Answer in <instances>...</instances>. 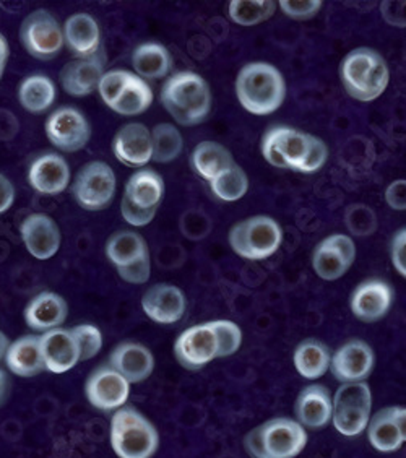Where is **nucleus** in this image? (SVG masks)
I'll list each match as a JSON object with an SVG mask.
<instances>
[{
    "label": "nucleus",
    "mask_w": 406,
    "mask_h": 458,
    "mask_svg": "<svg viewBox=\"0 0 406 458\" xmlns=\"http://www.w3.org/2000/svg\"><path fill=\"white\" fill-rule=\"evenodd\" d=\"M18 132V121L12 114L7 123H0V140H12Z\"/></svg>",
    "instance_id": "obj_50"
},
{
    "label": "nucleus",
    "mask_w": 406,
    "mask_h": 458,
    "mask_svg": "<svg viewBox=\"0 0 406 458\" xmlns=\"http://www.w3.org/2000/svg\"><path fill=\"white\" fill-rule=\"evenodd\" d=\"M89 405L103 413L117 411L127 403L131 382L111 366H101L89 374L85 384Z\"/></svg>",
    "instance_id": "obj_13"
},
{
    "label": "nucleus",
    "mask_w": 406,
    "mask_h": 458,
    "mask_svg": "<svg viewBox=\"0 0 406 458\" xmlns=\"http://www.w3.org/2000/svg\"><path fill=\"white\" fill-rule=\"evenodd\" d=\"M5 364L10 372L18 377H35L46 370L43 352H41V335H23L10 344L5 356Z\"/></svg>",
    "instance_id": "obj_28"
},
{
    "label": "nucleus",
    "mask_w": 406,
    "mask_h": 458,
    "mask_svg": "<svg viewBox=\"0 0 406 458\" xmlns=\"http://www.w3.org/2000/svg\"><path fill=\"white\" fill-rule=\"evenodd\" d=\"M328 158V147L326 145V141L320 140L318 137L312 135V141H310L309 153H308V158L304 161L302 168L300 173H316L318 169L322 168Z\"/></svg>",
    "instance_id": "obj_44"
},
{
    "label": "nucleus",
    "mask_w": 406,
    "mask_h": 458,
    "mask_svg": "<svg viewBox=\"0 0 406 458\" xmlns=\"http://www.w3.org/2000/svg\"><path fill=\"white\" fill-rule=\"evenodd\" d=\"M385 200L389 203L390 208L397 212L406 210V179H398L395 182L387 187L385 191Z\"/></svg>",
    "instance_id": "obj_48"
},
{
    "label": "nucleus",
    "mask_w": 406,
    "mask_h": 458,
    "mask_svg": "<svg viewBox=\"0 0 406 458\" xmlns=\"http://www.w3.org/2000/svg\"><path fill=\"white\" fill-rule=\"evenodd\" d=\"M15 202V187L0 173V215L7 212Z\"/></svg>",
    "instance_id": "obj_49"
},
{
    "label": "nucleus",
    "mask_w": 406,
    "mask_h": 458,
    "mask_svg": "<svg viewBox=\"0 0 406 458\" xmlns=\"http://www.w3.org/2000/svg\"><path fill=\"white\" fill-rule=\"evenodd\" d=\"M332 362L327 346L318 340H306L294 352V368L304 379H320Z\"/></svg>",
    "instance_id": "obj_33"
},
{
    "label": "nucleus",
    "mask_w": 406,
    "mask_h": 458,
    "mask_svg": "<svg viewBox=\"0 0 406 458\" xmlns=\"http://www.w3.org/2000/svg\"><path fill=\"white\" fill-rule=\"evenodd\" d=\"M57 98V89L53 80L46 75H31L20 83L18 99L25 111L31 114H41L53 106Z\"/></svg>",
    "instance_id": "obj_32"
},
{
    "label": "nucleus",
    "mask_w": 406,
    "mask_h": 458,
    "mask_svg": "<svg viewBox=\"0 0 406 458\" xmlns=\"http://www.w3.org/2000/svg\"><path fill=\"white\" fill-rule=\"evenodd\" d=\"M20 233L28 252L38 260H49L61 249V229L45 213H31L21 223Z\"/></svg>",
    "instance_id": "obj_16"
},
{
    "label": "nucleus",
    "mask_w": 406,
    "mask_h": 458,
    "mask_svg": "<svg viewBox=\"0 0 406 458\" xmlns=\"http://www.w3.org/2000/svg\"><path fill=\"white\" fill-rule=\"evenodd\" d=\"M213 195L221 202H238L249 191V177L246 171L233 165L210 182Z\"/></svg>",
    "instance_id": "obj_37"
},
{
    "label": "nucleus",
    "mask_w": 406,
    "mask_h": 458,
    "mask_svg": "<svg viewBox=\"0 0 406 458\" xmlns=\"http://www.w3.org/2000/svg\"><path fill=\"white\" fill-rule=\"evenodd\" d=\"M392 264L395 267L398 274L406 278V228L400 229L393 236L392 247H390Z\"/></svg>",
    "instance_id": "obj_47"
},
{
    "label": "nucleus",
    "mask_w": 406,
    "mask_h": 458,
    "mask_svg": "<svg viewBox=\"0 0 406 458\" xmlns=\"http://www.w3.org/2000/svg\"><path fill=\"white\" fill-rule=\"evenodd\" d=\"M151 103L153 91L150 85L147 83V80L140 79L135 73L109 109L121 115H139L143 114L151 106Z\"/></svg>",
    "instance_id": "obj_35"
},
{
    "label": "nucleus",
    "mask_w": 406,
    "mask_h": 458,
    "mask_svg": "<svg viewBox=\"0 0 406 458\" xmlns=\"http://www.w3.org/2000/svg\"><path fill=\"white\" fill-rule=\"evenodd\" d=\"M109 366L131 384H140L155 369V358L147 346L137 342H123L111 352Z\"/></svg>",
    "instance_id": "obj_22"
},
{
    "label": "nucleus",
    "mask_w": 406,
    "mask_h": 458,
    "mask_svg": "<svg viewBox=\"0 0 406 458\" xmlns=\"http://www.w3.org/2000/svg\"><path fill=\"white\" fill-rule=\"evenodd\" d=\"M340 73L348 95L362 103L377 99L389 85L387 64L377 51L369 47H359L348 54Z\"/></svg>",
    "instance_id": "obj_3"
},
{
    "label": "nucleus",
    "mask_w": 406,
    "mask_h": 458,
    "mask_svg": "<svg viewBox=\"0 0 406 458\" xmlns=\"http://www.w3.org/2000/svg\"><path fill=\"white\" fill-rule=\"evenodd\" d=\"M346 226L353 233L354 236L359 238H366L376 231L377 226V220L376 215L372 212L371 208L364 207V205H351L346 210Z\"/></svg>",
    "instance_id": "obj_42"
},
{
    "label": "nucleus",
    "mask_w": 406,
    "mask_h": 458,
    "mask_svg": "<svg viewBox=\"0 0 406 458\" xmlns=\"http://www.w3.org/2000/svg\"><path fill=\"white\" fill-rule=\"evenodd\" d=\"M374 368V352L371 346L362 340H350L336 350L330 369L336 380L348 382H362L368 379Z\"/></svg>",
    "instance_id": "obj_18"
},
{
    "label": "nucleus",
    "mask_w": 406,
    "mask_h": 458,
    "mask_svg": "<svg viewBox=\"0 0 406 458\" xmlns=\"http://www.w3.org/2000/svg\"><path fill=\"white\" fill-rule=\"evenodd\" d=\"M368 439L372 447L382 454H390L402 447L403 439L393 420L392 406L382 408L374 414V418L368 424Z\"/></svg>",
    "instance_id": "obj_34"
},
{
    "label": "nucleus",
    "mask_w": 406,
    "mask_h": 458,
    "mask_svg": "<svg viewBox=\"0 0 406 458\" xmlns=\"http://www.w3.org/2000/svg\"><path fill=\"white\" fill-rule=\"evenodd\" d=\"M133 72L123 71V69H115L109 71L103 75V79L99 81L97 91L101 95V99L105 101L107 107L114 105L115 99L123 93L125 85L129 83V80L132 79Z\"/></svg>",
    "instance_id": "obj_41"
},
{
    "label": "nucleus",
    "mask_w": 406,
    "mask_h": 458,
    "mask_svg": "<svg viewBox=\"0 0 406 458\" xmlns=\"http://www.w3.org/2000/svg\"><path fill=\"white\" fill-rule=\"evenodd\" d=\"M132 65L140 79H165L173 69V57L159 43H143L133 49Z\"/></svg>",
    "instance_id": "obj_30"
},
{
    "label": "nucleus",
    "mask_w": 406,
    "mask_h": 458,
    "mask_svg": "<svg viewBox=\"0 0 406 458\" xmlns=\"http://www.w3.org/2000/svg\"><path fill=\"white\" fill-rule=\"evenodd\" d=\"M283 231L280 225L264 215L239 221L230 231V246L248 260H264L280 249Z\"/></svg>",
    "instance_id": "obj_6"
},
{
    "label": "nucleus",
    "mask_w": 406,
    "mask_h": 458,
    "mask_svg": "<svg viewBox=\"0 0 406 458\" xmlns=\"http://www.w3.org/2000/svg\"><path fill=\"white\" fill-rule=\"evenodd\" d=\"M213 328L218 340V358H230L238 352L242 344V332L231 320H213Z\"/></svg>",
    "instance_id": "obj_39"
},
{
    "label": "nucleus",
    "mask_w": 406,
    "mask_h": 458,
    "mask_svg": "<svg viewBox=\"0 0 406 458\" xmlns=\"http://www.w3.org/2000/svg\"><path fill=\"white\" fill-rule=\"evenodd\" d=\"M310 133L292 127H274L262 139V155L275 168L292 169L300 173L309 153Z\"/></svg>",
    "instance_id": "obj_10"
},
{
    "label": "nucleus",
    "mask_w": 406,
    "mask_h": 458,
    "mask_svg": "<svg viewBox=\"0 0 406 458\" xmlns=\"http://www.w3.org/2000/svg\"><path fill=\"white\" fill-rule=\"evenodd\" d=\"M46 135L55 148L65 153L83 150L89 145L91 127L87 117L75 107L65 106L54 111L46 121Z\"/></svg>",
    "instance_id": "obj_11"
},
{
    "label": "nucleus",
    "mask_w": 406,
    "mask_h": 458,
    "mask_svg": "<svg viewBox=\"0 0 406 458\" xmlns=\"http://www.w3.org/2000/svg\"><path fill=\"white\" fill-rule=\"evenodd\" d=\"M159 99L166 113L186 127L202 123L212 111V89L195 72H179L169 77Z\"/></svg>",
    "instance_id": "obj_1"
},
{
    "label": "nucleus",
    "mask_w": 406,
    "mask_h": 458,
    "mask_svg": "<svg viewBox=\"0 0 406 458\" xmlns=\"http://www.w3.org/2000/svg\"><path fill=\"white\" fill-rule=\"evenodd\" d=\"M177 362L187 370H199L218 358V340L212 322L187 328L174 344Z\"/></svg>",
    "instance_id": "obj_12"
},
{
    "label": "nucleus",
    "mask_w": 406,
    "mask_h": 458,
    "mask_svg": "<svg viewBox=\"0 0 406 458\" xmlns=\"http://www.w3.org/2000/svg\"><path fill=\"white\" fill-rule=\"evenodd\" d=\"M239 105L254 115L274 114L286 97L282 72L266 62L244 65L236 79Z\"/></svg>",
    "instance_id": "obj_2"
},
{
    "label": "nucleus",
    "mask_w": 406,
    "mask_h": 458,
    "mask_svg": "<svg viewBox=\"0 0 406 458\" xmlns=\"http://www.w3.org/2000/svg\"><path fill=\"white\" fill-rule=\"evenodd\" d=\"M356 246L353 239L344 234H332L324 239L314 250L312 268L318 278L335 282L354 264Z\"/></svg>",
    "instance_id": "obj_14"
},
{
    "label": "nucleus",
    "mask_w": 406,
    "mask_h": 458,
    "mask_svg": "<svg viewBox=\"0 0 406 458\" xmlns=\"http://www.w3.org/2000/svg\"><path fill=\"white\" fill-rule=\"evenodd\" d=\"M121 215H123V218H124L129 225H132L135 228H141V226L150 225L153 218L156 216V212L140 210V208L133 207L132 203L123 197V202H121Z\"/></svg>",
    "instance_id": "obj_46"
},
{
    "label": "nucleus",
    "mask_w": 406,
    "mask_h": 458,
    "mask_svg": "<svg viewBox=\"0 0 406 458\" xmlns=\"http://www.w3.org/2000/svg\"><path fill=\"white\" fill-rule=\"evenodd\" d=\"M278 4L283 13L292 20H310L322 7V0H280Z\"/></svg>",
    "instance_id": "obj_43"
},
{
    "label": "nucleus",
    "mask_w": 406,
    "mask_h": 458,
    "mask_svg": "<svg viewBox=\"0 0 406 458\" xmlns=\"http://www.w3.org/2000/svg\"><path fill=\"white\" fill-rule=\"evenodd\" d=\"M151 141H153V161L166 165L179 158L184 148L182 133L179 132L176 125L163 123L153 127L151 131Z\"/></svg>",
    "instance_id": "obj_36"
},
{
    "label": "nucleus",
    "mask_w": 406,
    "mask_h": 458,
    "mask_svg": "<svg viewBox=\"0 0 406 458\" xmlns=\"http://www.w3.org/2000/svg\"><path fill=\"white\" fill-rule=\"evenodd\" d=\"M109 439L119 458H151L159 447L156 428L132 406H123L115 411Z\"/></svg>",
    "instance_id": "obj_5"
},
{
    "label": "nucleus",
    "mask_w": 406,
    "mask_h": 458,
    "mask_svg": "<svg viewBox=\"0 0 406 458\" xmlns=\"http://www.w3.org/2000/svg\"><path fill=\"white\" fill-rule=\"evenodd\" d=\"M163 197L165 181L155 169H139L125 184L124 199L140 210L158 212Z\"/></svg>",
    "instance_id": "obj_27"
},
{
    "label": "nucleus",
    "mask_w": 406,
    "mask_h": 458,
    "mask_svg": "<svg viewBox=\"0 0 406 458\" xmlns=\"http://www.w3.org/2000/svg\"><path fill=\"white\" fill-rule=\"evenodd\" d=\"M20 39L25 51L38 61H51L65 45L63 28L47 10H35L23 20Z\"/></svg>",
    "instance_id": "obj_9"
},
{
    "label": "nucleus",
    "mask_w": 406,
    "mask_h": 458,
    "mask_svg": "<svg viewBox=\"0 0 406 458\" xmlns=\"http://www.w3.org/2000/svg\"><path fill=\"white\" fill-rule=\"evenodd\" d=\"M141 309L153 322L173 326L186 314V294L174 284L159 283L141 296Z\"/></svg>",
    "instance_id": "obj_15"
},
{
    "label": "nucleus",
    "mask_w": 406,
    "mask_h": 458,
    "mask_svg": "<svg viewBox=\"0 0 406 458\" xmlns=\"http://www.w3.org/2000/svg\"><path fill=\"white\" fill-rule=\"evenodd\" d=\"M392 300L393 293L387 283L382 280H368L354 290L350 306L354 318L371 324L387 316Z\"/></svg>",
    "instance_id": "obj_20"
},
{
    "label": "nucleus",
    "mask_w": 406,
    "mask_h": 458,
    "mask_svg": "<svg viewBox=\"0 0 406 458\" xmlns=\"http://www.w3.org/2000/svg\"><path fill=\"white\" fill-rule=\"evenodd\" d=\"M392 413L397 423L398 431L402 434V439L406 442V406H392Z\"/></svg>",
    "instance_id": "obj_51"
},
{
    "label": "nucleus",
    "mask_w": 406,
    "mask_h": 458,
    "mask_svg": "<svg viewBox=\"0 0 406 458\" xmlns=\"http://www.w3.org/2000/svg\"><path fill=\"white\" fill-rule=\"evenodd\" d=\"M106 256L115 268H121L150 256V252L147 241L139 233L117 231L107 239Z\"/></svg>",
    "instance_id": "obj_31"
},
{
    "label": "nucleus",
    "mask_w": 406,
    "mask_h": 458,
    "mask_svg": "<svg viewBox=\"0 0 406 458\" xmlns=\"http://www.w3.org/2000/svg\"><path fill=\"white\" fill-rule=\"evenodd\" d=\"M69 316V306L53 291H43L36 294L25 308V322L35 332H51L63 326Z\"/></svg>",
    "instance_id": "obj_23"
},
{
    "label": "nucleus",
    "mask_w": 406,
    "mask_h": 458,
    "mask_svg": "<svg viewBox=\"0 0 406 458\" xmlns=\"http://www.w3.org/2000/svg\"><path fill=\"white\" fill-rule=\"evenodd\" d=\"M4 71H5V65L0 64V79H2V75H4Z\"/></svg>",
    "instance_id": "obj_55"
},
{
    "label": "nucleus",
    "mask_w": 406,
    "mask_h": 458,
    "mask_svg": "<svg viewBox=\"0 0 406 458\" xmlns=\"http://www.w3.org/2000/svg\"><path fill=\"white\" fill-rule=\"evenodd\" d=\"M10 397V379L7 372L0 369V408L7 403Z\"/></svg>",
    "instance_id": "obj_52"
},
{
    "label": "nucleus",
    "mask_w": 406,
    "mask_h": 458,
    "mask_svg": "<svg viewBox=\"0 0 406 458\" xmlns=\"http://www.w3.org/2000/svg\"><path fill=\"white\" fill-rule=\"evenodd\" d=\"M276 9L274 0H231L230 18L241 27H254L272 17Z\"/></svg>",
    "instance_id": "obj_38"
},
{
    "label": "nucleus",
    "mask_w": 406,
    "mask_h": 458,
    "mask_svg": "<svg viewBox=\"0 0 406 458\" xmlns=\"http://www.w3.org/2000/svg\"><path fill=\"white\" fill-rule=\"evenodd\" d=\"M372 394L366 382H348L336 390L332 421L346 437L359 436L371 421Z\"/></svg>",
    "instance_id": "obj_7"
},
{
    "label": "nucleus",
    "mask_w": 406,
    "mask_h": 458,
    "mask_svg": "<svg viewBox=\"0 0 406 458\" xmlns=\"http://www.w3.org/2000/svg\"><path fill=\"white\" fill-rule=\"evenodd\" d=\"M28 182L39 194H63L71 184V166L61 155L46 153L31 163Z\"/></svg>",
    "instance_id": "obj_19"
},
{
    "label": "nucleus",
    "mask_w": 406,
    "mask_h": 458,
    "mask_svg": "<svg viewBox=\"0 0 406 458\" xmlns=\"http://www.w3.org/2000/svg\"><path fill=\"white\" fill-rule=\"evenodd\" d=\"M63 41L77 59L95 57L101 45L97 20L89 13H73L63 23Z\"/></svg>",
    "instance_id": "obj_24"
},
{
    "label": "nucleus",
    "mask_w": 406,
    "mask_h": 458,
    "mask_svg": "<svg viewBox=\"0 0 406 458\" xmlns=\"http://www.w3.org/2000/svg\"><path fill=\"white\" fill-rule=\"evenodd\" d=\"M115 158L129 168H141L153 161L151 131L140 123H125L113 140Z\"/></svg>",
    "instance_id": "obj_17"
},
{
    "label": "nucleus",
    "mask_w": 406,
    "mask_h": 458,
    "mask_svg": "<svg viewBox=\"0 0 406 458\" xmlns=\"http://www.w3.org/2000/svg\"><path fill=\"white\" fill-rule=\"evenodd\" d=\"M190 165L199 176L212 182L215 177L220 176L234 163L231 151L218 141H200L190 157Z\"/></svg>",
    "instance_id": "obj_29"
},
{
    "label": "nucleus",
    "mask_w": 406,
    "mask_h": 458,
    "mask_svg": "<svg viewBox=\"0 0 406 458\" xmlns=\"http://www.w3.org/2000/svg\"><path fill=\"white\" fill-rule=\"evenodd\" d=\"M72 335L77 340L80 348V360L89 361L95 358L97 352L103 348V335L99 328L89 324H81V326L71 328Z\"/></svg>",
    "instance_id": "obj_40"
},
{
    "label": "nucleus",
    "mask_w": 406,
    "mask_h": 458,
    "mask_svg": "<svg viewBox=\"0 0 406 458\" xmlns=\"http://www.w3.org/2000/svg\"><path fill=\"white\" fill-rule=\"evenodd\" d=\"M10 47L7 39L4 38V35H0V64L5 65L9 61Z\"/></svg>",
    "instance_id": "obj_53"
},
{
    "label": "nucleus",
    "mask_w": 406,
    "mask_h": 458,
    "mask_svg": "<svg viewBox=\"0 0 406 458\" xmlns=\"http://www.w3.org/2000/svg\"><path fill=\"white\" fill-rule=\"evenodd\" d=\"M298 421L310 429L326 428L334 416V400L324 386H309L304 388L296 400Z\"/></svg>",
    "instance_id": "obj_26"
},
{
    "label": "nucleus",
    "mask_w": 406,
    "mask_h": 458,
    "mask_svg": "<svg viewBox=\"0 0 406 458\" xmlns=\"http://www.w3.org/2000/svg\"><path fill=\"white\" fill-rule=\"evenodd\" d=\"M308 444V432L300 421L274 418L257 426L244 437L250 458H294Z\"/></svg>",
    "instance_id": "obj_4"
},
{
    "label": "nucleus",
    "mask_w": 406,
    "mask_h": 458,
    "mask_svg": "<svg viewBox=\"0 0 406 458\" xmlns=\"http://www.w3.org/2000/svg\"><path fill=\"white\" fill-rule=\"evenodd\" d=\"M105 75V64L95 55L69 62L61 72L63 89L73 98H85L99 87Z\"/></svg>",
    "instance_id": "obj_25"
},
{
    "label": "nucleus",
    "mask_w": 406,
    "mask_h": 458,
    "mask_svg": "<svg viewBox=\"0 0 406 458\" xmlns=\"http://www.w3.org/2000/svg\"><path fill=\"white\" fill-rule=\"evenodd\" d=\"M117 274L124 282L132 283V284H143L148 282L151 275L150 256L141 259L135 264L117 268Z\"/></svg>",
    "instance_id": "obj_45"
},
{
    "label": "nucleus",
    "mask_w": 406,
    "mask_h": 458,
    "mask_svg": "<svg viewBox=\"0 0 406 458\" xmlns=\"http://www.w3.org/2000/svg\"><path fill=\"white\" fill-rule=\"evenodd\" d=\"M41 352L46 370L63 374L73 369L80 360V348L71 330L55 328L41 335Z\"/></svg>",
    "instance_id": "obj_21"
},
{
    "label": "nucleus",
    "mask_w": 406,
    "mask_h": 458,
    "mask_svg": "<svg viewBox=\"0 0 406 458\" xmlns=\"http://www.w3.org/2000/svg\"><path fill=\"white\" fill-rule=\"evenodd\" d=\"M115 174L105 161H91L80 169L72 184V195L83 210L101 212L115 195Z\"/></svg>",
    "instance_id": "obj_8"
},
{
    "label": "nucleus",
    "mask_w": 406,
    "mask_h": 458,
    "mask_svg": "<svg viewBox=\"0 0 406 458\" xmlns=\"http://www.w3.org/2000/svg\"><path fill=\"white\" fill-rule=\"evenodd\" d=\"M10 340L9 336L5 335L4 332H0V361L7 356V352H9L10 348Z\"/></svg>",
    "instance_id": "obj_54"
}]
</instances>
